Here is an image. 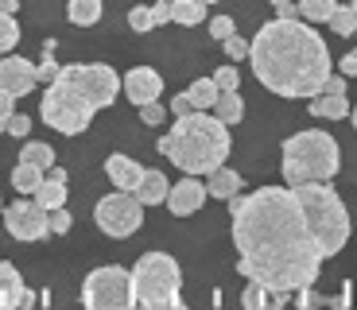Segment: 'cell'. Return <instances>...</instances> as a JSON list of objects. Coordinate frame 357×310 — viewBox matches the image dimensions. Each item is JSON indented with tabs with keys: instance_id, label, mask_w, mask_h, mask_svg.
<instances>
[{
	"instance_id": "cell-40",
	"label": "cell",
	"mask_w": 357,
	"mask_h": 310,
	"mask_svg": "<svg viewBox=\"0 0 357 310\" xmlns=\"http://www.w3.org/2000/svg\"><path fill=\"white\" fill-rule=\"evenodd\" d=\"M338 70H342V78H354V74H357V54L354 51H346L338 59Z\"/></svg>"
},
{
	"instance_id": "cell-25",
	"label": "cell",
	"mask_w": 357,
	"mask_h": 310,
	"mask_svg": "<svg viewBox=\"0 0 357 310\" xmlns=\"http://www.w3.org/2000/svg\"><path fill=\"white\" fill-rule=\"evenodd\" d=\"M334 8H338V0H299L295 4L299 20H307V24H326Z\"/></svg>"
},
{
	"instance_id": "cell-2",
	"label": "cell",
	"mask_w": 357,
	"mask_h": 310,
	"mask_svg": "<svg viewBox=\"0 0 357 310\" xmlns=\"http://www.w3.org/2000/svg\"><path fill=\"white\" fill-rule=\"evenodd\" d=\"M252 74L276 98H314L334 70L326 39L307 20H268L249 43Z\"/></svg>"
},
{
	"instance_id": "cell-28",
	"label": "cell",
	"mask_w": 357,
	"mask_h": 310,
	"mask_svg": "<svg viewBox=\"0 0 357 310\" xmlns=\"http://www.w3.org/2000/svg\"><path fill=\"white\" fill-rule=\"evenodd\" d=\"M268 299H272V291L260 287L257 279H249V287H245V295H241L245 310H268Z\"/></svg>"
},
{
	"instance_id": "cell-15",
	"label": "cell",
	"mask_w": 357,
	"mask_h": 310,
	"mask_svg": "<svg viewBox=\"0 0 357 310\" xmlns=\"http://www.w3.org/2000/svg\"><path fill=\"white\" fill-rule=\"evenodd\" d=\"M105 175H109V183L116 186V190H128L132 194L136 186H140V178H144V167L136 160H128V155H121V151H113L105 160Z\"/></svg>"
},
{
	"instance_id": "cell-37",
	"label": "cell",
	"mask_w": 357,
	"mask_h": 310,
	"mask_svg": "<svg viewBox=\"0 0 357 310\" xmlns=\"http://www.w3.org/2000/svg\"><path fill=\"white\" fill-rule=\"evenodd\" d=\"M59 70H63V66H59L51 54H43V62H36V82H43V86H47V82H54V74H59Z\"/></svg>"
},
{
	"instance_id": "cell-4",
	"label": "cell",
	"mask_w": 357,
	"mask_h": 310,
	"mask_svg": "<svg viewBox=\"0 0 357 310\" xmlns=\"http://www.w3.org/2000/svg\"><path fill=\"white\" fill-rule=\"evenodd\" d=\"M229 124L210 116V109H190L187 116H175L171 132L160 136V155H167L183 175H210L229 155Z\"/></svg>"
},
{
	"instance_id": "cell-6",
	"label": "cell",
	"mask_w": 357,
	"mask_h": 310,
	"mask_svg": "<svg viewBox=\"0 0 357 310\" xmlns=\"http://www.w3.org/2000/svg\"><path fill=\"white\" fill-rule=\"evenodd\" d=\"M284 163V183L287 186H299V183H331L342 167V151H338V140L322 128H307V132H295L284 140L280 148Z\"/></svg>"
},
{
	"instance_id": "cell-34",
	"label": "cell",
	"mask_w": 357,
	"mask_h": 310,
	"mask_svg": "<svg viewBox=\"0 0 357 310\" xmlns=\"http://www.w3.org/2000/svg\"><path fill=\"white\" fill-rule=\"evenodd\" d=\"M163 121H167V109H163L160 101H148V105H140V124H148V128H160Z\"/></svg>"
},
{
	"instance_id": "cell-20",
	"label": "cell",
	"mask_w": 357,
	"mask_h": 310,
	"mask_svg": "<svg viewBox=\"0 0 357 310\" xmlns=\"http://www.w3.org/2000/svg\"><path fill=\"white\" fill-rule=\"evenodd\" d=\"M206 8L202 0H171V24H183V27H198L206 20Z\"/></svg>"
},
{
	"instance_id": "cell-7",
	"label": "cell",
	"mask_w": 357,
	"mask_h": 310,
	"mask_svg": "<svg viewBox=\"0 0 357 310\" xmlns=\"http://www.w3.org/2000/svg\"><path fill=\"white\" fill-rule=\"evenodd\" d=\"M132 299L148 310H183V272L178 260L167 252H144L132 272Z\"/></svg>"
},
{
	"instance_id": "cell-29",
	"label": "cell",
	"mask_w": 357,
	"mask_h": 310,
	"mask_svg": "<svg viewBox=\"0 0 357 310\" xmlns=\"http://www.w3.org/2000/svg\"><path fill=\"white\" fill-rule=\"evenodd\" d=\"M16 43H20V24L8 12H0V54H8Z\"/></svg>"
},
{
	"instance_id": "cell-17",
	"label": "cell",
	"mask_w": 357,
	"mask_h": 310,
	"mask_svg": "<svg viewBox=\"0 0 357 310\" xmlns=\"http://www.w3.org/2000/svg\"><path fill=\"white\" fill-rule=\"evenodd\" d=\"M206 178H210V183H206V194H210V198H222V202H229L233 194H241V186H245L241 175H237V171H229L225 163H222V167H214Z\"/></svg>"
},
{
	"instance_id": "cell-45",
	"label": "cell",
	"mask_w": 357,
	"mask_h": 310,
	"mask_svg": "<svg viewBox=\"0 0 357 310\" xmlns=\"http://www.w3.org/2000/svg\"><path fill=\"white\" fill-rule=\"evenodd\" d=\"M272 4H276V8H280V4H287V0H272Z\"/></svg>"
},
{
	"instance_id": "cell-14",
	"label": "cell",
	"mask_w": 357,
	"mask_h": 310,
	"mask_svg": "<svg viewBox=\"0 0 357 310\" xmlns=\"http://www.w3.org/2000/svg\"><path fill=\"white\" fill-rule=\"evenodd\" d=\"M36 62L20 59V54H8V59L0 62V89L12 93V98H27V93H36Z\"/></svg>"
},
{
	"instance_id": "cell-33",
	"label": "cell",
	"mask_w": 357,
	"mask_h": 310,
	"mask_svg": "<svg viewBox=\"0 0 357 310\" xmlns=\"http://www.w3.org/2000/svg\"><path fill=\"white\" fill-rule=\"evenodd\" d=\"M214 86H218V93H229V89H241V74H237V66H222V70L214 74Z\"/></svg>"
},
{
	"instance_id": "cell-35",
	"label": "cell",
	"mask_w": 357,
	"mask_h": 310,
	"mask_svg": "<svg viewBox=\"0 0 357 310\" xmlns=\"http://www.w3.org/2000/svg\"><path fill=\"white\" fill-rule=\"evenodd\" d=\"M4 132H8V136H20V140H24V136L31 132V116H27V113H16V109H12L8 128H4Z\"/></svg>"
},
{
	"instance_id": "cell-12",
	"label": "cell",
	"mask_w": 357,
	"mask_h": 310,
	"mask_svg": "<svg viewBox=\"0 0 357 310\" xmlns=\"http://www.w3.org/2000/svg\"><path fill=\"white\" fill-rule=\"evenodd\" d=\"M206 202V183H198V175H187L178 178V183L167 186V198H163V206H167L175 217H190V213H198Z\"/></svg>"
},
{
	"instance_id": "cell-21",
	"label": "cell",
	"mask_w": 357,
	"mask_h": 310,
	"mask_svg": "<svg viewBox=\"0 0 357 310\" xmlns=\"http://www.w3.org/2000/svg\"><path fill=\"white\" fill-rule=\"evenodd\" d=\"M43 183V167H36V163H16V171H12V190H16L20 198L36 194V186Z\"/></svg>"
},
{
	"instance_id": "cell-18",
	"label": "cell",
	"mask_w": 357,
	"mask_h": 310,
	"mask_svg": "<svg viewBox=\"0 0 357 310\" xmlns=\"http://www.w3.org/2000/svg\"><path fill=\"white\" fill-rule=\"evenodd\" d=\"M20 291H24V279H20V272L8 264V260H0V310H16Z\"/></svg>"
},
{
	"instance_id": "cell-39",
	"label": "cell",
	"mask_w": 357,
	"mask_h": 310,
	"mask_svg": "<svg viewBox=\"0 0 357 310\" xmlns=\"http://www.w3.org/2000/svg\"><path fill=\"white\" fill-rule=\"evenodd\" d=\"M148 8H152L155 27H160V24H171V4H167V0H155V4H148Z\"/></svg>"
},
{
	"instance_id": "cell-11",
	"label": "cell",
	"mask_w": 357,
	"mask_h": 310,
	"mask_svg": "<svg viewBox=\"0 0 357 310\" xmlns=\"http://www.w3.org/2000/svg\"><path fill=\"white\" fill-rule=\"evenodd\" d=\"M311 101V116L314 121H349L354 116V109H349V98H346V78L342 74H326V82L319 86V93L314 98H307Z\"/></svg>"
},
{
	"instance_id": "cell-8",
	"label": "cell",
	"mask_w": 357,
	"mask_h": 310,
	"mask_svg": "<svg viewBox=\"0 0 357 310\" xmlns=\"http://www.w3.org/2000/svg\"><path fill=\"white\" fill-rule=\"evenodd\" d=\"M82 302L89 310H128L132 307V275L116 264H101L86 275L82 284Z\"/></svg>"
},
{
	"instance_id": "cell-31",
	"label": "cell",
	"mask_w": 357,
	"mask_h": 310,
	"mask_svg": "<svg viewBox=\"0 0 357 310\" xmlns=\"http://www.w3.org/2000/svg\"><path fill=\"white\" fill-rule=\"evenodd\" d=\"M47 225H51L54 237H63V233H70L74 217H70V210H66V206H59V210H47Z\"/></svg>"
},
{
	"instance_id": "cell-42",
	"label": "cell",
	"mask_w": 357,
	"mask_h": 310,
	"mask_svg": "<svg viewBox=\"0 0 357 310\" xmlns=\"http://www.w3.org/2000/svg\"><path fill=\"white\" fill-rule=\"evenodd\" d=\"M280 20H295V16H299V12H295V0H287V4H280Z\"/></svg>"
},
{
	"instance_id": "cell-43",
	"label": "cell",
	"mask_w": 357,
	"mask_h": 310,
	"mask_svg": "<svg viewBox=\"0 0 357 310\" xmlns=\"http://www.w3.org/2000/svg\"><path fill=\"white\" fill-rule=\"evenodd\" d=\"M16 307H36V295H31V291H27V287H24V291H20V302H16Z\"/></svg>"
},
{
	"instance_id": "cell-41",
	"label": "cell",
	"mask_w": 357,
	"mask_h": 310,
	"mask_svg": "<svg viewBox=\"0 0 357 310\" xmlns=\"http://www.w3.org/2000/svg\"><path fill=\"white\" fill-rule=\"evenodd\" d=\"M190 101H187V93H175V98H171V116H187L190 113Z\"/></svg>"
},
{
	"instance_id": "cell-16",
	"label": "cell",
	"mask_w": 357,
	"mask_h": 310,
	"mask_svg": "<svg viewBox=\"0 0 357 310\" xmlns=\"http://www.w3.org/2000/svg\"><path fill=\"white\" fill-rule=\"evenodd\" d=\"M167 175L163 171H144V178H140V186H136L132 194H136V202L144 206V210H152V206H163V198H167Z\"/></svg>"
},
{
	"instance_id": "cell-44",
	"label": "cell",
	"mask_w": 357,
	"mask_h": 310,
	"mask_svg": "<svg viewBox=\"0 0 357 310\" xmlns=\"http://www.w3.org/2000/svg\"><path fill=\"white\" fill-rule=\"evenodd\" d=\"M24 4V0H0V12H8V16H16V8Z\"/></svg>"
},
{
	"instance_id": "cell-23",
	"label": "cell",
	"mask_w": 357,
	"mask_h": 310,
	"mask_svg": "<svg viewBox=\"0 0 357 310\" xmlns=\"http://www.w3.org/2000/svg\"><path fill=\"white\" fill-rule=\"evenodd\" d=\"M331 31L334 36H342V39H349L357 31V8H354V0H346V4H338V8L331 12Z\"/></svg>"
},
{
	"instance_id": "cell-36",
	"label": "cell",
	"mask_w": 357,
	"mask_h": 310,
	"mask_svg": "<svg viewBox=\"0 0 357 310\" xmlns=\"http://www.w3.org/2000/svg\"><path fill=\"white\" fill-rule=\"evenodd\" d=\"M233 31H237V24H233L229 16H214V20H210V39H218V43H222L225 36H233Z\"/></svg>"
},
{
	"instance_id": "cell-32",
	"label": "cell",
	"mask_w": 357,
	"mask_h": 310,
	"mask_svg": "<svg viewBox=\"0 0 357 310\" xmlns=\"http://www.w3.org/2000/svg\"><path fill=\"white\" fill-rule=\"evenodd\" d=\"M222 47H225V59H229V62L249 59V39H241L237 31H233V36H225V39H222Z\"/></svg>"
},
{
	"instance_id": "cell-30",
	"label": "cell",
	"mask_w": 357,
	"mask_h": 310,
	"mask_svg": "<svg viewBox=\"0 0 357 310\" xmlns=\"http://www.w3.org/2000/svg\"><path fill=\"white\" fill-rule=\"evenodd\" d=\"M128 27H132V31H140V36H148V31H155L152 8H148V4H136V8L128 12Z\"/></svg>"
},
{
	"instance_id": "cell-22",
	"label": "cell",
	"mask_w": 357,
	"mask_h": 310,
	"mask_svg": "<svg viewBox=\"0 0 357 310\" xmlns=\"http://www.w3.org/2000/svg\"><path fill=\"white\" fill-rule=\"evenodd\" d=\"M36 202L43 206V210H59V206H66V183H59V178H51L43 171V183L36 186Z\"/></svg>"
},
{
	"instance_id": "cell-5",
	"label": "cell",
	"mask_w": 357,
	"mask_h": 310,
	"mask_svg": "<svg viewBox=\"0 0 357 310\" xmlns=\"http://www.w3.org/2000/svg\"><path fill=\"white\" fill-rule=\"evenodd\" d=\"M291 190H295V198H299V210H303L307 229H311L322 260L338 256L349 240V210L338 198V190L326 186V183H299V186H291Z\"/></svg>"
},
{
	"instance_id": "cell-38",
	"label": "cell",
	"mask_w": 357,
	"mask_h": 310,
	"mask_svg": "<svg viewBox=\"0 0 357 310\" xmlns=\"http://www.w3.org/2000/svg\"><path fill=\"white\" fill-rule=\"evenodd\" d=\"M12 109H16V98H12V93H4V89H0V132L8 128V116H12Z\"/></svg>"
},
{
	"instance_id": "cell-47",
	"label": "cell",
	"mask_w": 357,
	"mask_h": 310,
	"mask_svg": "<svg viewBox=\"0 0 357 310\" xmlns=\"http://www.w3.org/2000/svg\"><path fill=\"white\" fill-rule=\"evenodd\" d=\"M0 210H4V202H0Z\"/></svg>"
},
{
	"instance_id": "cell-10",
	"label": "cell",
	"mask_w": 357,
	"mask_h": 310,
	"mask_svg": "<svg viewBox=\"0 0 357 310\" xmlns=\"http://www.w3.org/2000/svg\"><path fill=\"white\" fill-rule=\"evenodd\" d=\"M0 217H4V229L12 233L16 240H47L51 237V225H47V210L39 202H12L0 210Z\"/></svg>"
},
{
	"instance_id": "cell-24",
	"label": "cell",
	"mask_w": 357,
	"mask_h": 310,
	"mask_svg": "<svg viewBox=\"0 0 357 310\" xmlns=\"http://www.w3.org/2000/svg\"><path fill=\"white\" fill-rule=\"evenodd\" d=\"M66 16L78 27H93L101 20V0H70L66 4Z\"/></svg>"
},
{
	"instance_id": "cell-19",
	"label": "cell",
	"mask_w": 357,
	"mask_h": 310,
	"mask_svg": "<svg viewBox=\"0 0 357 310\" xmlns=\"http://www.w3.org/2000/svg\"><path fill=\"white\" fill-rule=\"evenodd\" d=\"M214 116L222 124H241V116H245V101H241V89H229V93H218V101L214 105Z\"/></svg>"
},
{
	"instance_id": "cell-26",
	"label": "cell",
	"mask_w": 357,
	"mask_h": 310,
	"mask_svg": "<svg viewBox=\"0 0 357 310\" xmlns=\"http://www.w3.org/2000/svg\"><path fill=\"white\" fill-rule=\"evenodd\" d=\"M187 101L195 109H210L218 101V86H214V78H198V82H190V89H187Z\"/></svg>"
},
{
	"instance_id": "cell-9",
	"label": "cell",
	"mask_w": 357,
	"mask_h": 310,
	"mask_svg": "<svg viewBox=\"0 0 357 310\" xmlns=\"http://www.w3.org/2000/svg\"><path fill=\"white\" fill-rule=\"evenodd\" d=\"M93 217H98V229L105 233V237L125 240L144 225V206L136 202V194H128V190H113V194H105L98 202Z\"/></svg>"
},
{
	"instance_id": "cell-48",
	"label": "cell",
	"mask_w": 357,
	"mask_h": 310,
	"mask_svg": "<svg viewBox=\"0 0 357 310\" xmlns=\"http://www.w3.org/2000/svg\"><path fill=\"white\" fill-rule=\"evenodd\" d=\"M167 4H171V0H167Z\"/></svg>"
},
{
	"instance_id": "cell-13",
	"label": "cell",
	"mask_w": 357,
	"mask_h": 310,
	"mask_svg": "<svg viewBox=\"0 0 357 310\" xmlns=\"http://www.w3.org/2000/svg\"><path fill=\"white\" fill-rule=\"evenodd\" d=\"M121 93H125L136 109L148 105V101H160V93H163L160 70H152V66H136V70H128L125 78H121Z\"/></svg>"
},
{
	"instance_id": "cell-1",
	"label": "cell",
	"mask_w": 357,
	"mask_h": 310,
	"mask_svg": "<svg viewBox=\"0 0 357 310\" xmlns=\"http://www.w3.org/2000/svg\"><path fill=\"white\" fill-rule=\"evenodd\" d=\"M229 217L237 272L245 279H257L272 295L314 287L322 272V252L307 229L291 186H260L252 194H233Z\"/></svg>"
},
{
	"instance_id": "cell-3",
	"label": "cell",
	"mask_w": 357,
	"mask_h": 310,
	"mask_svg": "<svg viewBox=\"0 0 357 310\" xmlns=\"http://www.w3.org/2000/svg\"><path fill=\"white\" fill-rule=\"evenodd\" d=\"M116 78L113 66L105 62H78V66H63L54 74V82H47V93L39 101V116L47 128L63 136H78L89 128V121L109 109L116 101Z\"/></svg>"
},
{
	"instance_id": "cell-27",
	"label": "cell",
	"mask_w": 357,
	"mask_h": 310,
	"mask_svg": "<svg viewBox=\"0 0 357 310\" xmlns=\"http://www.w3.org/2000/svg\"><path fill=\"white\" fill-rule=\"evenodd\" d=\"M20 160H24V163H36V167H54V148H51V144H24V151H20Z\"/></svg>"
},
{
	"instance_id": "cell-46",
	"label": "cell",
	"mask_w": 357,
	"mask_h": 310,
	"mask_svg": "<svg viewBox=\"0 0 357 310\" xmlns=\"http://www.w3.org/2000/svg\"><path fill=\"white\" fill-rule=\"evenodd\" d=\"M202 4H218V0H202Z\"/></svg>"
}]
</instances>
